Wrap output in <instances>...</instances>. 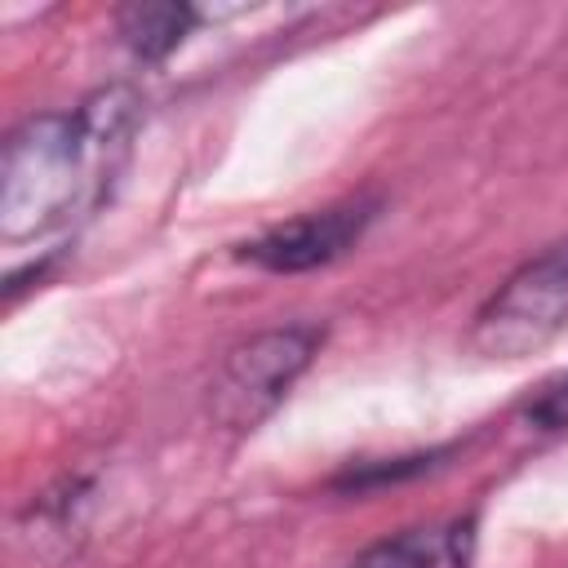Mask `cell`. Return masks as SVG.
Instances as JSON below:
<instances>
[{
	"instance_id": "6da1fadb",
	"label": "cell",
	"mask_w": 568,
	"mask_h": 568,
	"mask_svg": "<svg viewBox=\"0 0 568 568\" xmlns=\"http://www.w3.org/2000/svg\"><path fill=\"white\" fill-rule=\"evenodd\" d=\"M142 120L133 84H106L75 111L27 115L0 155V235L9 244L40 240L106 200L129 138Z\"/></svg>"
},
{
	"instance_id": "7a4b0ae2",
	"label": "cell",
	"mask_w": 568,
	"mask_h": 568,
	"mask_svg": "<svg viewBox=\"0 0 568 568\" xmlns=\"http://www.w3.org/2000/svg\"><path fill=\"white\" fill-rule=\"evenodd\" d=\"M568 328V240L541 248L475 311L466 346L479 359H524Z\"/></svg>"
},
{
	"instance_id": "3957f363",
	"label": "cell",
	"mask_w": 568,
	"mask_h": 568,
	"mask_svg": "<svg viewBox=\"0 0 568 568\" xmlns=\"http://www.w3.org/2000/svg\"><path fill=\"white\" fill-rule=\"evenodd\" d=\"M320 342V324H284L235 342L209 382V417L240 435L257 430L284 404L293 382L311 368Z\"/></svg>"
},
{
	"instance_id": "277c9868",
	"label": "cell",
	"mask_w": 568,
	"mask_h": 568,
	"mask_svg": "<svg viewBox=\"0 0 568 568\" xmlns=\"http://www.w3.org/2000/svg\"><path fill=\"white\" fill-rule=\"evenodd\" d=\"M377 209H382L377 195H355V200H342L328 209L297 213V217L262 231L257 240H244L235 248V257L257 271H271V275H302V271L328 266L364 240Z\"/></svg>"
},
{
	"instance_id": "5b68a950",
	"label": "cell",
	"mask_w": 568,
	"mask_h": 568,
	"mask_svg": "<svg viewBox=\"0 0 568 568\" xmlns=\"http://www.w3.org/2000/svg\"><path fill=\"white\" fill-rule=\"evenodd\" d=\"M89 510H93V479L89 475H67L27 506L22 537L31 541V550L40 559L58 564V559L80 550L84 528H89Z\"/></svg>"
},
{
	"instance_id": "8992f818",
	"label": "cell",
	"mask_w": 568,
	"mask_h": 568,
	"mask_svg": "<svg viewBox=\"0 0 568 568\" xmlns=\"http://www.w3.org/2000/svg\"><path fill=\"white\" fill-rule=\"evenodd\" d=\"M200 27V9L195 4H173V0H142V4H124L115 13V31L124 40V49L138 62H164L173 49H182V40Z\"/></svg>"
},
{
	"instance_id": "52a82bcc",
	"label": "cell",
	"mask_w": 568,
	"mask_h": 568,
	"mask_svg": "<svg viewBox=\"0 0 568 568\" xmlns=\"http://www.w3.org/2000/svg\"><path fill=\"white\" fill-rule=\"evenodd\" d=\"M470 524H426V528H404L395 537L373 541L368 550H359L346 568H462V541H466Z\"/></svg>"
},
{
	"instance_id": "ba28073f",
	"label": "cell",
	"mask_w": 568,
	"mask_h": 568,
	"mask_svg": "<svg viewBox=\"0 0 568 568\" xmlns=\"http://www.w3.org/2000/svg\"><path fill=\"white\" fill-rule=\"evenodd\" d=\"M439 457H444V453H426V457L417 453V457H395L390 466H359V470L337 475V479H333V488H342V493H368V488H382V484H395V479L422 475V470H430Z\"/></svg>"
},
{
	"instance_id": "9c48e42d",
	"label": "cell",
	"mask_w": 568,
	"mask_h": 568,
	"mask_svg": "<svg viewBox=\"0 0 568 568\" xmlns=\"http://www.w3.org/2000/svg\"><path fill=\"white\" fill-rule=\"evenodd\" d=\"M524 422L532 430H568V373L550 377L528 404H524Z\"/></svg>"
}]
</instances>
